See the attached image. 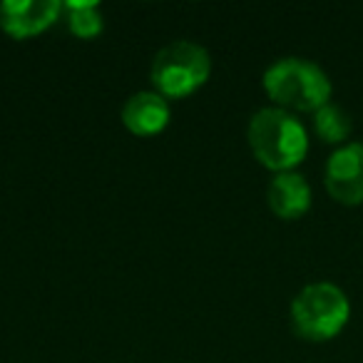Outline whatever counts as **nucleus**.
I'll list each match as a JSON object with an SVG mask.
<instances>
[{
    "label": "nucleus",
    "instance_id": "obj_1",
    "mask_svg": "<svg viewBox=\"0 0 363 363\" xmlns=\"http://www.w3.org/2000/svg\"><path fill=\"white\" fill-rule=\"evenodd\" d=\"M247 140L254 157L277 174L301 164L308 152L306 127L294 112L281 107H262L254 112L247 127Z\"/></svg>",
    "mask_w": 363,
    "mask_h": 363
},
{
    "label": "nucleus",
    "instance_id": "obj_2",
    "mask_svg": "<svg viewBox=\"0 0 363 363\" xmlns=\"http://www.w3.org/2000/svg\"><path fill=\"white\" fill-rule=\"evenodd\" d=\"M262 85L281 110L316 112L331 102V77L306 57H279L264 70Z\"/></svg>",
    "mask_w": 363,
    "mask_h": 363
},
{
    "label": "nucleus",
    "instance_id": "obj_3",
    "mask_svg": "<svg viewBox=\"0 0 363 363\" xmlns=\"http://www.w3.org/2000/svg\"><path fill=\"white\" fill-rule=\"evenodd\" d=\"M212 75V57L207 48L192 40H174L160 48L150 65L155 92L164 100H184L207 85Z\"/></svg>",
    "mask_w": 363,
    "mask_h": 363
},
{
    "label": "nucleus",
    "instance_id": "obj_4",
    "mask_svg": "<svg viewBox=\"0 0 363 363\" xmlns=\"http://www.w3.org/2000/svg\"><path fill=\"white\" fill-rule=\"evenodd\" d=\"M291 326L306 341H326L333 338L351 316V301L346 291L331 281H313L306 284L294 296L291 308Z\"/></svg>",
    "mask_w": 363,
    "mask_h": 363
},
{
    "label": "nucleus",
    "instance_id": "obj_5",
    "mask_svg": "<svg viewBox=\"0 0 363 363\" xmlns=\"http://www.w3.org/2000/svg\"><path fill=\"white\" fill-rule=\"evenodd\" d=\"M323 182L336 202H363V142H346L336 147L326 160Z\"/></svg>",
    "mask_w": 363,
    "mask_h": 363
},
{
    "label": "nucleus",
    "instance_id": "obj_6",
    "mask_svg": "<svg viewBox=\"0 0 363 363\" xmlns=\"http://www.w3.org/2000/svg\"><path fill=\"white\" fill-rule=\"evenodd\" d=\"M62 18V3L57 0H8L0 6V28L13 40L43 35Z\"/></svg>",
    "mask_w": 363,
    "mask_h": 363
},
{
    "label": "nucleus",
    "instance_id": "obj_7",
    "mask_svg": "<svg viewBox=\"0 0 363 363\" xmlns=\"http://www.w3.org/2000/svg\"><path fill=\"white\" fill-rule=\"evenodd\" d=\"M169 100L155 90H142L127 97L122 105V125L135 137H155L169 125Z\"/></svg>",
    "mask_w": 363,
    "mask_h": 363
},
{
    "label": "nucleus",
    "instance_id": "obj_8",
    "mask_svg": "<svg viewBox=\"0 0 363 363\" xmlns=\"http://www.w3.org/2000/svg\"><path fill=\"white\" fill-rule=\"evenodd\" d=\"M269 207L277 217L281 219H298L311 207V187H308L306 177L296 169L279 172L269 182L267 189Z\"/></svg>",
    "mask_w": 363,
    "mask_h": 363
},
{
    "label": "nucleus",
    "instance_id": "obj_9",
    "mask_svg": "<svg viewBox=\"0 0 363 363\" xmlns=\"http://www.w3.org/2000/svg\"><path fill=\"white\" fill-rule=\"evenodd\" d=\"M62 18L67 23V30L80 40H92L105 30L100 3L95 0H72L62 6Z\"/></svg>",
    "mask_w": 363,
    "mask_h": 363
},
{
    "label": "nucleus",
    "instance_id": "obj_10",
    "mask_svg": "<svg viewBox=\"0 0 363 363\" xmlns=\"http://www.w3.org/2000/svg\"><path fill=\"white\" fill-rule=\"evenodd\" d=\"M351 115L343 110L336 102H326L313 112V130L321 137L323 142H331V145H346V137L351 135Z\"/></svg>",
    "mask_w": 363,
    "mask_h": 363
}]
</instances>
